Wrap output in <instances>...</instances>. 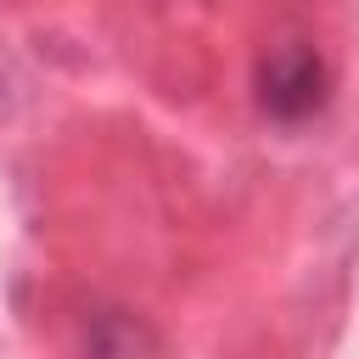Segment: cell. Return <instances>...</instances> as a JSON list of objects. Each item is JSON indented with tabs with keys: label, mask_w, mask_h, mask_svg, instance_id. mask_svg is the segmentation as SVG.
<instances>
[{
	"label": "cell",
	"mask_w": 359,
	"mask_h": 359,
	"mask_svg": "<svg viewBox=\"0 0 359 359\" xmlns=\"http://www.w3.org/2000/svg\"><path fill=\"white\" fill-rule=\"evenodd\" d=\"M258 112L297 129L309 118L325 112L331 101V62L320 56L314 39H275L264 56H258Z\"/></svg>",
	"instance_id": "obj_1"
}]
</instances>
